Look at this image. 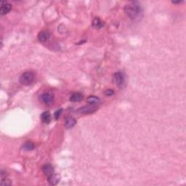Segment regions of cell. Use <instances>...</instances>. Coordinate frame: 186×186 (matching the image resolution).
Returning <instances> with one entry per match:
<instances>
[{
	"mask_svg": "<svg viewBox=\"0 0 186 186\" xmlns=\"http://www.w3.org/2000/svg\"><path fill=\"white\" fill-rule=\"evenodd\" d=\"M114 82L118 87L123 86L124 83V76L122 72H116L114 74Z\"/></svg>",
	"mask_w": 186,
	"mask_h": 186,
	"instance_id": "obj_4",
	"label": "cell"
},
{
	"mask_svg": "<svg viewBox=\"0 0 186 186\" xmlns=\"http://www.w3.org/2000/svg\"><path fill=\"white\" fill-rule=\"evenodd\" d=\"M1 185H11L12 183L7 178V177L6 175L4 176V175L1 174Z\"/></svg>",
	"mask_w": 186,
	"mask_h": 186,
	"instance_id": "obj_13",
	"label": "cell"
},
{
	"mask_svg": "<svg viewBox=\"0 0 186 186\" xmlns=\"http://www.w3.org/2000/svg\"><path fill=\"white\" fill-rule=\"evenodd\" d=\"M124 11L129 18L136 20L141 17L143 13L141 4L137 2H131L126 5L124 7Z\"/></svg>",
	"mask_w": 186,
	"mask_h": 186,
	"instance_id": "obj_1",
	"label": "cell"
},
{
	"mask_svg": "<svg viewBox=\"0 0 186 186\" xmlns=\"http://www.w3.org/2000/svg\"><path fill=\"white\" fill-rule=\"evenodd\" d=\"M11 8L12 5L10 3H8L6 1H2L1 2V7H0V14L2 15H5L11 10Z\"/></svg>",
	"mask_w": 186,
	"mask_h": 186,
	"instance_id": "obj_6",
	"label": "cell"
},
{
	"mask_svg": "<svg viewBox=\"0 0 186 186\" xmlns=\"http://www.w3.org/2000/svg\"><path fill=\"white\" fill-rule=\"evenodd\" d=\"M41 121L44 124H49L51 121V114L49 111L43 112L41 115Z\"/></svg>",
	"mask_w": 186,
	"mask_h": 186,
	"instance_id": "obj_10",
	"label": "cell"
},
{
	"mask_svg": "<svg viewBox=\"0 0 186 186\" xmlns=\"http://www.w3.org/2000/svg\"><path fill=\"white\" fill-rule=\"evenodd\" d=\"M98 109V107L95 106H84V107H82L81 108L78 109L77 112L79 114H92V113L95 112V110Z\"/></svg>",
	"mask_w": 186,
	"mask_h": 186,
	"instance_id": "obj_5",
	"label": "cell"
},
{
	"mask_svg": "<svg viewBox=\"0 0 186 186\" xmlns=\"http://www.w3.org/2000/svg\"><path fill=\"white\" fill-rule=\"evenodd\" d=\"M100 101V99L96 96H90L87 100V102L91 105H95Z\"/></svg>",
	"mask_w": 186,
	"mask_h": 186,
	"instance_id": "obj_15",
	"label": "cell"
},
{
	"mask_svg": "<svg viewBox=\"0 0 186 186\" xmlns=\"http://www.w3.org/2000/svg\"><path fill=\"white\" fill-rule=\"evenodd\" d=\"M92 26L95 29H100L103 26V23L99 17H95L92 21Z\"/></svg>",
	"mask_w": 186,
	"mask_h": 186,
	"instance_id": "obj_12",
	"label": "cell"
},
{
	"mask_svg": "<svg viewBox=\"0 0 186 186\" xmlns=\"http://www.w3.org/2000/svg\"><path fill=\"white\" fill-rule=\"evenodd\" d=\"M114 92L112 90H107V91L105 92V95H107V96H110V95H114Z\"/></svg>",
	"mask_w": 186,
	"mask_h": 186,
	"instance_id": "obj_18",
	"label": "cell"
},
{
	"mask_svg": "<svg viewBox=\"0 0 186 186\" xmlns=\"http://www.w3.org/2000/svg\"><path fill=\"white\" fill-rule=\"evenodd\" d=\"M35 75L32 71H26L23 73L20 77V82L23 85H29L34 80Z\"/></svg>",
	"mask_w": 186,
	"mask_h": 186,
	"instance_id": "obj_2",
	"label": "cell"
},
{
	"mask_svg": "<svg viewBox=\"0 0 186 186\" xmlns=\"http://www.w3.org/2000/svg\"><path fill=\"white\" fill-rule=\"evenodd\" d=\"M172 3L173 4H181V3H183V1H179V2H172Z\"/></svg>",
	"mask_w": 186,
	"mask_h": 186,
	"instance_id": "obj_19",
	"label": "cell"
},
{
	"mask_svg": "<svg viewBox=\"0 0 186 186\" xmlns=\"http://www.w3.org/2000/svg\"><path fill=\"white\" fill-rule=\"evenodd\" d=\"M76 121L73 118H67L66 121V128H71L76 124Z\"/></svg>",
	"mask_w": 186,
	"mask_h": 186,
	"instance_id": "obj_14",
	"label": "cell"
},
{
	"mask_svg": "<svg viewBox=\"0 0 186 186\" xmlns=\"http://www.w3.org/2000/svg\"><path fill=\"white\" fill-rule=\"evenodd\" d=\"M34 147H35V145L33 143L27 142V143H25L23 145L22 148L23 149H24L25 151H29L33 150V148H34Z\"/></svg>",
	"mask_w": 186,
	"mask_h": 186,
	"instance_id": "obj_16",
	"label": "cell"
},
{
	"mask_svg": "<svg viewBox=\"0 0 186 186\" xmlns=\"http://www.w3.org/2000/svg\"><path fill=\"white\" fill-rule=\"evenodd\" d=\"M83 98V95L80 92H74L70 97V100L72 102H79L81 101Z\"/></svg>",
	"mask_w": 186,
	"mask_h": 186,
	"instance_id": "obj_11",
	"label": "cell"
},
{
	"mask_svg": "<svg viewBox=\"0 0 186 186\" xmlns=\"http://www.w3.org/2000/svg\"><path fill=\"white\" fill-rule=\"evenodd\" d=\"M40 100L46 105H51L53 103L54 95L50 92H46L40 96Z\"/></svg>",
	"mask_w": 186,
	"mask_h": 186,
	"instance_id": "obj_3",
	"label": "cell"
},
{
	"mask_svg": "<svg viewBox=\"0 0 186 186\" xmlns=\"http://www.w3.org/2000/svg\"><path fill=\"white\" fill-rule=\"evenodd\" d=\"M42 170H43V172L44 173V175L47 176V177H50L52 174H54L53 167L50 164L44 165V167H42Z\"/></svg>",
	"mask_w": 186,
	"mask_h": 186,
	"instance_id": "obj_8",
	"label": "cell"
},
{
	"mask_svg": "<svg viewBox=\"0 0 186 186\" xmlns=\"http://www.w3.org/2000/svg\"><path fill=\"white\" fill-rule=\"evenodd\" d=\"M61 113H62V109H59V110H58L57 111H56V112L55 113V118H56V119H58V118L59 117H60Z\"/></svg>",
	"mask_w": 186,
	"mask_h": 186,
	"instance_id": "obj_17",
	"label": "cell"
},
{
	"mask_svg": "<svg viewBox=\"0 0 186 186\" xmlns=\"http://www.w3.org/2000/svg\"><path fill=\"white\" fill-rule=\"evenodd\" d=\"M48 182L50 185H57L58 183L59 180H60V177L58 175L56 174H52L50 177H48Z\"/></svg>",
	"mask_w": 186,
	"mask_h": 186,
	"instance_id": "obj_9",
	"label": "cell"
},
{
	"mask_svg": "<svg viewBox=\"0 0 186 186\" xmlns=\"http://www.w3.org/2000/svg\"><path fill=\"white\" fill-rule=\"evenodd\" d=\"M50 37V33L48 31H42L39 32L38 34L39 41H41V42L48 41Z\"/></svg>",
	"mask_w": 186,
	"mask_h": 186,
	"instance_id": "obj_7",
	"label": "cell"
}]
</instances>
